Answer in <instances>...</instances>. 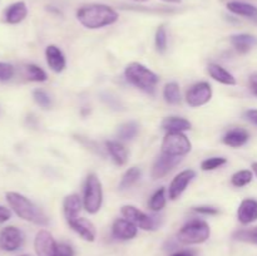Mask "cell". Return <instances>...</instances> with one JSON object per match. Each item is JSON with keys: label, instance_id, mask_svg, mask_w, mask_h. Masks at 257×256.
Here are the masks:
<instances>
[{"label": "cell", "instance_id": "14", "mask_svg": "<svg viewBox=\"0 0 257 256\" xmlns=\"http://www.w3.org/2000/svg\"><path fill=\"white\" fill-rule=\"evenodd\" d=\"M237 218L242 225H250L257 221V201L253 198L243 200L238 206Z\"/></svg>", "mask_w": 257, "mask_h": 256}, {"label": "cell", "instance_id": "3", "mask_svg": "<svg viewBox=\"0 0 257 256\" xmlns=\"http://www.w3.org/2000/svg\"><path fill=\"white\" fill-rule=\"evenodd\" d=\"M124 74L131 84L140 88L143 92L150 93V94L155 93L156 85L160 82V78L155 72H152V70L148 69L143 64H140V63L128 64L127 68H125Z\"/></svg>", "mask_w": 257, "mask_h": 256}, {"label": "cell", "instance_id": "16", "mask_svg": "<svg viewBox=\"0 0 257 256\" xmlns=\"http://www.w3.org/2000/svg\"><path fill=\"white\" fill-rule=\"evenodd\" d=\"M45 57H47V63L50 69L55 73H60L64 70L67 62L62 50L55 45H48L45 49Z\"/></svg>", "mask_w": 257, "mask_h": 256}, {"label": "cell", "instance_id": "26", "mask_svg": "<svg viewBox=\"0 0 257 256\" xmlns=\"http://www.w3.org/2000/svg\"><path fill=\"white\" fill-rule=\"evenodd\" d=\"M138 131H140L138 123L135 120H130V122L120 125L119 130H118V137L123 141L133 140L138 135Z\"/></svg>", "mask_w": 257, "mask_h": 256}, {"label": "cell", "instance_id": "31", "mask_svg": "<svg viewBox=\"0 0 257 256\" xmlns=\"http://www.w3.org/2000/svg\"><path fill=\"white\" fill-rule=\"evenodd\" d=\"M233 237H235L236 240L245 241V242L256 243L257 245V227L246 228V230L237 231V232H235Z\"/></svg>", "mask_w": 257, "mask_h": 256}, {"label": "cell", "instance_id": "5", "mask_svg": "<svg viewBox=\"0 0 257 256\" xmlns=\"http://www.w3.org/2000/svg\"><path fill=\"white\" fill-rule=\"evenodd\" d=\"M103 202V190L102 183L97 175L90 173L88 175L84 185V197H83V205L87 212L97 213L102 207Z\"/></svg>", "mask_w": 257, "mask_h": 256}, {"label": "cell", "instance_id": "15", "mask_svg": "<svg viewBox=\"0 0 257 256\" xmlns=\"http://www.w3.org/2000/svg\"><path fill=\"white\" fill-rule=\"evenodd\" d=\"M68 225L72 227L73 231L78 233L82 238H84L85 241H92L95 240V227L89 220L87 218H83V217H77L74 220L69 221Z\"/></svg>", "mask_w": 257, "mask_h": 256}, {"label": "cell", "instance_id": "11", "mask_svg": "<svg viewBox=\"0 0 257 256\" xmlns=\"http://www.w3.org/2000/svg\"><path fill=\"white\" fill-rule=\"evenodd\" d=\"M195 177L196 172L193 170H185L178 173L172 180L170 185V190H168V196H170L171 200H177Z\"/></svg>", "mask_w": 257, "mask_h": 256}, {"label": "cell", "instance_id": "18", "mask_svg": "<svg viewBox=\"0 0 257 256\" xmlns=\"http://www.w3.org/2000/svg\"><path fill=\"white\" fill-rule=\"evenodd\" d=\"M248 140H250V135H248L247 131L243 130V128H233L226 133L225 137H223V143L230 146V147L238 148L245 146Z\"/></svg>", "mask_w": 257, "mask_h": 256}, {"label": "cell", "instance_id": "43", "mask_svg": "<svg viewBox=\"0 0 257 256\" xmlns=\"http://www.w3.org/2000/svg\"><path fill=\"white\" fill-rule=\"evenodd\" d=\"M252 170H253V172H255V175L257 176V162L252 163Z\"/></svg>", "mask_w": 257, "mask_h": 256}, {"label": "cell", "instance_id": "17", "mask_svg": "<svg viewBox=\"0 0 257 256\" xmlns=\"http://www.w3.org/2000/svg\"><path fill=\"white\" fill-rule=\"evenodd\" d=\"M28 15V8L25 5V3L18 2L12 4L10 7H8V9L5 10V22L9 23V24H19L20 22L27 18Z\"/></svg>", "mask_w": 257, "mask_h": 256}, {"label": "cell", "instance_id": "10", "mask_svg": "<svg viewBox=\"0 0 257 256\" xmlns=\"http://www.w3.org/2000/svg\"><path fill=\"white\" fill-rule=\"evenodd\" d=\"M57 245L52 233L47 230H40L34 240V248L38 256H54Z\"/></svg>", "mask_w": 257, "mask_h": 256}, {"label": "cell", "instance_id": "35", "mask_svg": "<svg viewBox=\"0 0 257 256\" xmlns=\"http://www.w3.org/2000/svg\"><path fill=\"white\" fill-rule=\"evenodd\" d=\"M15 69L10 63L0 62V82H8L14 75Z\"/></svg>", "mask_w": 257, "mask_h": 256}, {"label": "cell", "instance_id": "27", "mask_svg": "<svg viewBox=\"0 0 257 256\" xmlns=\"http://www.w3.org/2000/svg\"><path fill=\"white\" fill-rule=\"evenodd\" d=\"M141 177V171L137 167H132L123 175L122 180L119 182V190H127V188L132 187L138 178Z\"/></svg>", "mask_w": 257, "mask_h": 256}, {"label": "cell", "instance_id": "37", "mask_svg": "<svg viewBox=\"0 0 257 256\" xmlns=\"http://www.w3.org/2000/svg\"><path fill=\"white\" fill-rule=\"evenodd\" d=\"M195 211H196V212H198V213H203V215H217V213L220 212L217 208L205 207V206H203V207H196Z\"/></svg>", "mask_w": 257, "mask_h": 256}, {"label": "cell", "instance_id": "42", "mask_svg": "<svg viewBox=\"0 0 257 256\" xmlns=\"http://www.w3.org/2000/svg\"><path fill=\"white\" fill-rule=\"evenodd\" d=\"M163 2L173 3V4H178V3H181V2H182V0H163Z\"/></svg>", "mask_w": 257, "mask_h": 256}, {"label": "cell", "instance_id": "40", "mask_svg": "<svg viewBox=\"0 0 257 256\" xmlns=\"http://www.w3.org/2000/svg\"><path fill=\"white\" fill-rule=\"evenodd\" d=\"M250 88L251 92L257 97V74H252L250 77Z\"/></svg>", "mask_w": 257, "mask_h": 256}, {"label": "cell", "instance_id": "24", "mask_svg": "<svg viewBox=\"0 0 257 256\" xmlns=\"http://www.w3.org/2000/svg\"><path fill=\"white\" fill-rule=\"evenodd\" d=\"M208 73H210L211 77L213 78L217 82L222 83V84L226 85H235L236 79L230 72L222 68L218 64H210L208 65Z\"/></svg>", "mask_w": 257, "mask_h": 256}, {"label": "cell", "instance_id": "30", "mask_svg": "<svg viewBox=\"0 0 257 256\" xmlns=\"http://www.w3.org/2000/svg\"><path fill=\"white\" fill-rule=\"evenodd\" d=\"M27 77L32 82H45L48 78L47 73L35 64L27 65Z\"/></svg>", "mask_w": 257, "mask_h": 256}, {"label": "cell", "instance_id": "44", "mask_svg": "<svg viewBox=\"0 0 257 256\" xmlns=\"http://www.w3.org/2000/svg\"><path fill=\"white\" fill-rule=\"evenodd\" d=\"M133 2H138V3H140V2H147V0H133Z\"/></svg>", "mask_w": 257, "mask_h": 256}, {"label": "cell", "instance_id": "20", "mask_svg": "<svg viewBox=\"0 0 257 256\" xmlns=\"http://www.w3.org/2000/svg\"><path fill=\"white\" fill-rule=\"evenodd\" d=\"M231 43L238 53L245 54L255 47L257 44V39L256 37L250 34H236L231 37Z\"/></svg>", "mask_w": 257, "mask_h": 256}, {"label": "cell", "instance_id": "19", "mask_svg": "<svg viewBox=\"0 0 257 256\" xmlns=\"http://www.w3.org/2000/svg\"><path fill=\"white\" fill-rule=\"evenodd\" d=\"M80 208H82V201H80V197L78 195L73 193V195L67 196L64 198L63 210H64V216L67 222L78 217Z\"/></svg>", "mask_w": 257, "mask_h": 256}, {"label": "cell", "instance_id": "2", "mask_svg": "<svg viewBox=\"0 0 257 256\" xmlns=\"http://www.w3.org/2000/svg\"><path fill=\"white\" fill-rule=\"evenodd\" d=\"M5 197L13 211L23 220L39 226H47L49 223L48 216L25 196L18 192H7Z\"/></svg>", "mask_w": 257, "mask_h": 256}, {"label": "cell", "instance_id": "33", "mask_svg": "<svg viewBox=\"0 0 257 256\" xmlns=\"http://www.w3.org/2000/svg\"><path fill=\"white\" fill-rule=\"evenodd\" d=\"M156 48L160 53H165L167 49V33L163 25H161L156 32Z\"/></svg>", "mask_w": 257, "mask_h": 256}, {"label": "cell", "instance_id": "23", "mask_svg": "<svg viewBox=\"0 0 257 256\" xmlns=\"http://www.w3.org/2000/svg\"><path fill=\"white\" fill-rule=\"evenodd\" d=\"M192 124L190 120L181 117H168L165 118L162 122V128L167 132H185L191 130Z\"/></svg>", "mask_w": 257, "mask_h": 256}, {"label": "cell", "instance_id": "8", "mask_svg": "<svg viewBox=\"0 0 257 256\" xmlns=\"http://www.w3.org/2000/svg\"><path fill=\"white\" fill-rule=\"evenodd\" d=\"M24 243V233L15 226H8L0 231V248L4 251H17Z\"/></svg>", "mask_w": 257, "mask_h": 256}, {"label": "cell", "instance_id": "7", "mask_svg": "<svg viewBox=\"0 0 257 256\" xmlns=\"http://www.w3.org/2000/svg\"><path fill=\"white\" fill-rule=\"evenodd\" d=\"M122 215L124 216V218H127L128 221H131L133 225L142 228V230L152 231L157 228V222L155 221V218L148 216L147 213L142 212V211L138 210V208L135 207V206H131V205L123 206Z\"/></svg>", "mask_w": 257, "mask_h": 256}, {"label": "cell", "instance_id": "13", "mask_svg": "<svg viewBox=\"0 0 257 256\" xmlns=\"http://www.w3.org/2000/svg\"><path fill=\"white\" fill-rule=\"evenodd\" d=\"M138 227L127 218H117L113 223L112 233L118 240H131L137 236Z\"/></svg>", "mask_w": 257, "mask_h": 256}, {"label": "cell", "instance_id": "34", "mask_svg": "<svg viewBox=\"0 0 257 256\" xmlns=\"http://www.w3.org/2000/svg\"><path fill=\"white\" fill-rule=\"evenodd\" d=\"M226 162H227V160L223 157H211L201 163V168L203 171H213L216 168L221 167V166L226 165Z\"/></svg>", "mask_w": 257, "mask_h": 256}, {"label": "cell", "instance_id": "6", "mask_svg": "<svg viewBox=\"0 0 257 256\" xmlns=\"http://www.w3.org/2000/svg\"><path fill=\"white\" fill-rule=\"evenodd\" d=\"M192 148L187 136L182 132H168L165 136L162 142V152L173 157H182L186 156Z\"/></svg>", "mask_w": 257, "mask_h": 256}, {"label": "cell", "instance_id": "36", "mask_svg": "<svg viewBox=\"0 0 257 256\" xmlns=\"http://www.w3.org/2000/svg\"><path fill=\"white\" fill-rule=\"evenodd\" d=\"M54 256H74V251L68 243H58Z\"/></svg>", "mask_w": 257, "mask_h": 256}, {"label": "cell", "instance_id": "41", "mask_svg": "<svg viewBox=\"0 0 257 256\" xmlns=\"http://www.w3.org/2000/svg\"><path fill=\"white\" fill-rule=\"evenodd\" d=\"M171 256H195V253L191 252V251H177Z\"/></svg>", "mask_w": 257, "mask_h": 256}, {"label": "cell", "instance_id": "22", "mask_svg": "<svg viewBox=\"0 0 257 256\" xmlns=\"http://www.w3.org/2000/svg\"><path fill=\"white\" fill-rule=\"evenodd\" d=\"M227 9L233 14L240 15V17L257 19V8L251 4H247V3L230 2L227 3Z\"/></svg>", "mask_w": 257, "mask_h": 256}, {"label": "cell", "instance_id": "29", "mask_svg": "<svg viewBox=\"0 0 257 256\" xmlns=\"http://www.w3.org/2000/svg\"><path fill=\"white\" fill-rule=\"evenodd\" d=\"M150 208L152 211H161L166 206V190L163 187H161L160 190L156 191L155 193L151 197L150 202Z\"/></svg>", "mask_w": 257, "mask_h": 256}, {"label": "cell", "instance_id": "28", "mask_svg": "<svg viewBox=\"0 0 257 256\" xmlns=\"http://www.w3.org/2000/svg\"><path fill=\"white\" fill-rule=\"evenodd\" d=\"M253 173L250 170H241L231 177V183L235 187H243L252 181Z\"/></svg>", "mask_w": 257, "mask_h": 256}, {"label": "cell", "instance_id": "4", "mask_svg": "<svg viewBox=\"0 0 257 256\" xmlns=\"http://www.w3.org/2000/svg\"><path fill=\"white\" fill-rule=\"evenodd\" d=\"M210 226L202 220H192L186 223L177 232V238L180 242L186 245L202 243L210 237Z\"/></svg>", "mask_w": 257, "mask_h": 256}, {"label": "cell", "instance_id": "45", "mask_svg": "<svg viewBox=\"0 0 257 256\" xmlns=\"http://www.w3.org/2000/svg\"><path fill=\"white\" fill-rule=\"evenodd\" d=\"M19 256H30V255H19Z\"/></svg>", "mask_w": 257, "mask_h": 256}, {"label": "cell", "instance_id": "38", "mask_svg": "<svg viewBox=\"0 0 257 256\" xmlns=\"http://www.w3.org/2000/svg\"><path fill=\"white\" fill-rule=\"evenodd\" d=\"M245 118L257 127V109H248L245 112Z\"/></svg>", "mask_w": 257, "mask_h": 256}, {"label": "cell", "instance_id": "25", "mask_svg": "<svg viewBox=\"0 0 257 256\" xmlns=\"http://www.w3.org/2000/svg\"><path fill=\"white\" fill-rule=\"evenodd\" d=\"M163 97L168 104H178L181 102V92L180 85L176 82L167 83L163 89Z\"/></svg>", "mask_w": 257, "mask_h": 256}, {"label": "cell", "instance_id": "12", "mask_svg": "<svg viewBox=\"0 0 257 256\" xmlns=\"http://www.w3.org/2000/svg\"><path fill=\"white\" fill-rule=\"evenodd\" d=\"M180 162L181 157H173V156L162 153V155L157 158L155 165H153L152 178L153 180H158V178L165 177V176H167Z\"/></svg>", "mask_w": 257, "mask_h": 256}, {"label": "cell", "instance_id": "1", "mask_svg": "<svg viewBox=\"0 0 257 256\" xmlns=\"http://www.w3.org/2000/svg\"><path fill=\"white\" fill-rule=\"evenodd\" d=\"M77 19L88 29H99L117 22L118 13L108 5L89 4L77 10Z\"/></svg>", "mask_w": 257, "mask_h": 256}, {"label": "cell", "instance_id": "39", "mask_svg": "<svg viewBox=\"0 0 257 256\" xmlns=\"http://www.w3.org/2000/svg\"><path fill=\"white\" fill-rule=\"evenodd\" d=\"M10 216H12V212L8 208H5L4 206H0V223L9 220Z\"/></svg>", "mask_w": 257, "mask_h": 256}, {"label": "cell", "instance_id": "21", "mask_svg": "<svg viewBox=\"0 0 257 256\" xmlns=\"http://www.w3.org/2000/svg\"><path fill=\"white\" fill-rule=\"evenodd\" d=\"M105 146H107L108 152H109V155L112 156L115 165L123 166L127 163L128 152L122 143L117 142V141H108V142L105 143Z\"/></svg>", "mask_w": 257, "mask_h": 256}, {"label": "cell", "instance_id": "9", "mask_svg": "<svg viewBox=\"0 0 257 256\" xmlns=\"http://www.w3.org/2000/svg\"><path fill=\"white\" fill-rule=\"evenodd\" d=\"M212 97V88L207 82L196 83L186 93V100L191 107H200L210 102Z\"/></svg>", "mask_w": 257, "mask_h": 256}, {"label": "cell", "instance_id": "32", "mask_svg": "<svg viewBox=\"0 0 257 256\" xmlns=\"http://www.w3.org/2000/svg\"><path fill=\"white\" fill-rule=\"evenodd\" d=\"M33 98H34V100L37 102V104H39L42 108H50L52 107V98L49 97V94H48L45 90L43 89H37L33 92Z\"/></svg>", "mask_w": 257, "mask_h": 256}]
</instances>
